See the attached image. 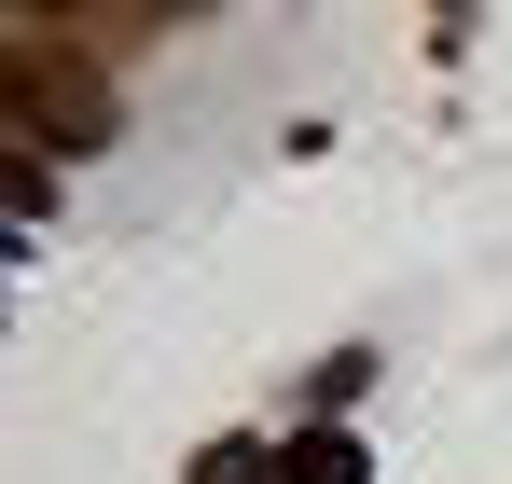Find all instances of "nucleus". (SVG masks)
Returning <instances> with one entry per match:
<instances>
[{
    "label": "nucleus",
    "mask_w": 512,
    "mask_h": 484,
    "mask_svg": "<svg viewBox=\"0 0 512 484\" xmlns=\"http://www.w3.org/2000/svg\"><path fill=\"white\" fill-rule=\"evenodd\" d=\"M14 125L28 139H56V153H111V83L84 70V42H70V14H14Z\"/></svg>",
    "instance_id": "obj_1"
},
{
    "label": "nucleus",
    "mask_w": 512,
    "mask_h": 484,
    "mask_svg": "<svg viewBox=\"0 0 512 484\" xmlns=\"http://www.w3.org/2000/svg\"><path fill=\"white\" fill-rule=\"evenodd\" d=\"M277 484H374V457H360V429H291Z\"/></svg>",
    "instance_id": "obj_2"
},
{
    "label": "nucleus",
    "mask_w": 512,
    "mask_h": 484,
    "mask_svg": "<svg viewBox=\"0 0 512 484\" xmlns=\"http://www.w3.org/2000/svg\"><path fill=\"white\" fill-rule=\"evenodd\" d=\"M194 484H277V443H208Z\"/></svg>",
    "instance_id": "obj_3"
}]
</instances>
